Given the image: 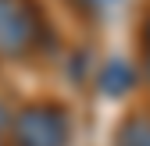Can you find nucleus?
Returning a JSON list of instances; mask_svg holds the SVG:
<instances>
[{
  "mask_svg": "<svg viewBox=\"0 0 150 146\" xmlns=\"http://www.w3.org/2000/svg\"><path fill=\"white\" fill-rule=\"evenodd\" d=\"M115 4H118V0H71V7L79 11V14H86V18H100V14H107Z\"/></svg>",
  "mask_w": 150,
  "mask_h": 146,
  "instance_id": "obj_5",
  "label": "nucleus"
},
{
  "mask_svg": "<svg viewBox=\"0 0 150 146\" xmlns=\"http://www.w3.org/2000/svg\"><path fill=\"white\" fill-rule=\"evenodd\" d=\"M132 86H136V71L129 68L125 61H111V64L104 68V93L122 96V93H129Z\"/></svg>",
  "mask_w": 150,
  "mask_h": 146,
  "instance_id": "obj_4",
  "label": "nucleus"
},
{
  "mask_svg": "<svg viewBox=\"0 0 150 146\" xmlns=\"http://www.w3.org/2000/svg\"><path fill=\"white\" fill-rule=\"evenodd\" d=\"M115 146H150V114H125L115 128Z\"/></svg>",
  "mask_w": 150,
  "mask_h": 146,
  "instance_id": "obj_3",
  "label": "nucleus"
},
{
  "mask_svg": "<svg viewBox=\"0 0 150 146\" xmlns=\"http://www.w3.org/2000/svg\"><path fill=\"white\" fill-rule=\"evenodd\" d=\"M11 146H68L71 114L57 100H32L18 114H11Z\"/></svg>",
  "mask_w": 150,
  "mask_h": 146,
  "instance_id": "obj_1",
  "label": "nucleus"
},
{
  "mask_svg": "<svg viewBox=\"0 0 150 146\" xmlns=\"http://www.w3.org/2000/svg\"><path fill=\"white\" fill-rule=\"evenodd\" d=\"M7 128H11V114H7V107L0 103V139L7 135Z\"/></svg>",
  "mask_w": 150,
  "mask_h": 146,
  "instance_id": "obj_6",
  "label": "nucleus"
},
{
  "mask_svg": "<svg viewBox=\"0 0 150 146\" xmlns=\"http://www.w3.org/2000/svg\"><path fill=\"white\" fill-rule=\"evenodd\" d=\"M143 46H146V57H150V18H146V25H143Z\"/></svg>",
  "mask_w": 150,
  "mask_h": 146,
  "instance_id": "obj_7",
  "label": "nucleus"
},
{
  "mask_svg": "<svg viewBox=\"0 0 150 146\" xmlns=\"http://www.w3.org/2000/svg\"><path fill=\"white\" fill-rule=\"evenodd\" d=\"M43 39V11L36 0H0V57H29Z\"/></svg>",
  "mask_w": 150,
  "mask_h": 146,
  "instance_id": "obj_2",
  "label": "nucleus"
}]
</instances>
